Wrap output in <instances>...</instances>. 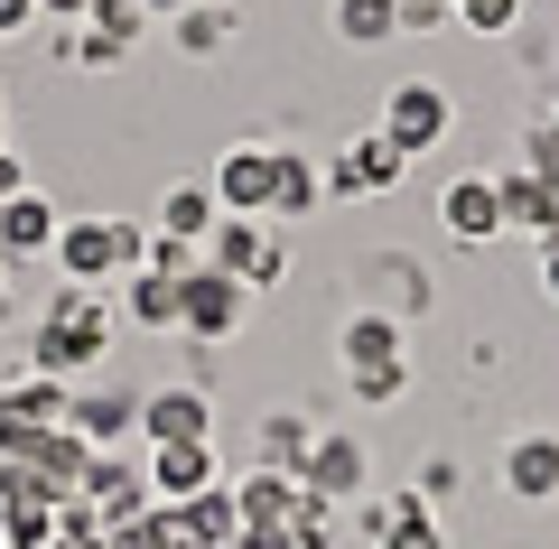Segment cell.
<instances>
[{
	"label": "cell",
	"mask_w": 559,
	"mask_h": 549,
	"mask_svg": "<svg viewBox=\"0 0 559 549\" xmlns=\"http://www.w3.org/2000/svg\"><path fill=\"white\" fill-rule=\"evenodd\" d=\"M503 234H532V242H559V177H532V168H503Z\"/></svg>",
	"instance_id": "cell-14"
},
{
	"label": "cell",
	"mask_w": 559,
	"mask_h": 549,
	"mask_svg": "<svg viewBox=\"0 0 559 549\" xmlns=\"http://www.w3.org/2000/svg\"><path fill=\"white\" fill-rule=\"evenodd\" d=\"M20 187H28V168H20V150H0V205L20 196Z\"/></svg>",
	"instance_id": "cell-35"
},
{
	"label": "cell",
	"mask_w": 559,
	"mask_h": 549,
	"mask_svg": "<svg viewBox=\"0 0 559 549\" xmlns=\"http://www.w3.org/2000/svg\"><path fill=\"white\" fill-rule=\"evenodd\" d=\"M140 475H150V503H187V493L215 485V438H197V447H150Z\"/></svg>",
	"instance_id": "cell-15"
},
{
	"label": "cell",
	"mask_w": 559,
	"mask_h": 549,
	"mask_svg": "<svg viewBox=\"0 0 559 549\" xmlns=\"http://www.w3.org/2000/svg\"><path fill=\"white\" fill-rule=\"evenodd\" d=\"M28 20H38V0H0V38H20Z\"/></svg>",
	"instance_id": "cell-34"
},
{
	"label": "cell",
	"mask_w": 559,
	"mask_h": 549,
	"mask_svg": "<svg viewBox=\"0 0 559 549\" xmlns=\"http://www.w3.org/2000/svg\"><path fill=\"white\" fill-rule=\"evenodd\" d=\"M75 28H94V38H112L121 57H131V47H140V28H150V10H140V0H94V10H84Z\"/></svg>",
	"instance_id": "cell-27"
},
{
	"label": "cell",
	"mask_w": 559,
	"mask_h": 549,
	"mask_svg": "<svg viewBox=\"0 0 559 549\" xmlns=\"http://www.w3.org/2000/svg\"><path fill=\"white\" fill-rule=\"evenodd\" d=\"M234 549H299V540H289V522H242Z\"/></svg>",
	"instance_id": "cell-33"
},
{
	"label": "cell",
	"mask_w": 559,
	"mask_h": 549,
	"mask_svg": "<svg viewBox=\"0 0 559 549\" xmlns=\"http://www.w3.org/2000/svg\"><path fill=\"white\" fill-rule=\"evenodd\" d=\"M168 549H187V540H168Z\"/></svg>",
	"instance_id": "cell-42"
},
{
	"label": "cell",
	"mask_w": 559,
	"mask_h": 549,
	"mask_svg": "<svg viewBox=\"0 0 559 549\" xmlns=\"http://www.w3.org/2000/svg\"><path fill=\"white\" fill-rule=\"evenodd\" d=\"M448 10H457V0H448Z\"/></svg>",
	"instance_id": "cell-43"
},
{
	"label": "cell",
	"mask_w": 559,
	"mask_h": 549,
	"mask_svg": "<svg viewBox=\"0 0 559 549\" xmlns=\"http://www.w3.org/2000/svg\"><path fill=\"white\" fill-rule=\"evenodd\" d=\"M205 271H224V279H242V289H271L280 271H289V252H280V234L261 215H215V234H205Z\"/></svg>",
	"instance_id": "cell-5"
},
{
	"label": "cell",
	"mask_w": 559,
	"mask_h": 549,
	"mask_svg": "<svg viewBox=\"0 0 559 549\" xmlns=\"http://www.w3.org/2000/svg\"><path fill=\"white\" fill-rule=\"evenodd\" d=\"M38 10H66V20H84V10H94V0H38Z\"/></svg>",
	"instance_id": "cell-38"
},
{
	"label": "cell",
	"mask_w": 559,
	"mask_h": 549,
	"mask_svg": "<svg viewBox=\"0 0 559 549\" xmlns=\"http://www.w3.org/2000/svg\"><path fill=\"white\" fill-rule=\"evenodd\" d=\"M373 540L382 549H448L439 540V522H429V493H382V503H373Z\"/></svg>",
	"instance_id": "cell-20"
},
{
	"label": "cell",
	"mask_w": 559,
	"mask_h": 549,
	"mask_svg": "<svg viewBox=\"0 0 559 549\" xmlns=\"http://www.w3.org/2000/svg\"><path fill=\"white\" fill-rule=\"evenodd\" d=\"M103 354H112V308H103V289H57L38 308V326H28V373H47V382L94 373Z\"/></svg>",
	"instance_id": "cell-1"
},
{
	"label": "cell",
	"mask_w": 559,
	"mask_h": 549,
	"mask_svg": "<svg viewBox=\"0 0 559 549\" xmlns=\"http://www.w3.org/2000/svg\"><path fill=\"white\" fill-rule=\"evenodd\" d=\"M168 540H178V512H168V503H140L131 522L103 530V549H168Z\"/></svg>",
	"instance_id": "cell-26"
},
{
	"label": "cell",
	"mask_w": 559,
	"mask_h": 549,
	"mask_svg": "<svg viewBox=\"0 0 559 549\" xmlns=\"http://www.w3.org/2000/svg\"><path fill=\"white\" fill-rule=\"evenodd\" d=\"M382 140H392L401 158H429L448 131H457V103H448V84L439 75H401L392 94H382V121H373Z\"/></svg>",
	"instance_id": "cell-4"
},
{
	"label": "cell",
	"mask_w": 559,
	"mask_h": 549,
	"mask_svg": "<svg viewBox=\"0 0 559 549\" xmlns=\"http://www.w3.org/2000/svg\"><path fill=\"white\" fill-rule=\"evenodd\" d=\"M439 224L457 242H503V187L495 177H448L439 187Z\"/></svg>",
	"instance_id": "cell-12"
},
{
	"label": "cell",
	"mask_w": 559,
	"mask_h": 549,
	"mask_svg": "<svg viewBox=\"0 0 559 549\" xmlns=\"http://www.w3.org/2000/svg\"><path fill=\"white\" fill-rule=\"evenodd\" d=\"M121 308H131V326H150V335H178V279H159V271H131Z\"/></svg>",
	"instance_id": "cell-24"
},
{
	"label": "cell",
	"mask_w": 559,
	"mask_h": 549,
	"mask_svg": "<svg viewBox=\"0 0 559 549\" xmlns=\"http://www.w3.org/2000/svg\"><path fill=\"white\" fill-rule=\"evenodd\" d=\"M57 205H47L38 196V187H20V196H10V205H0V261H10V271H20V261H47V252H57Z\"/></svg>",
	"instance_id": "cell-13"
},
{
	"label": "cell",
	"mask_w": 559,
	"mask_h": 549,
	"mask_svg": "<svg viewBox=\"0 0 559 549\" xmlns=\"http://www.w3.org/2000/svg\"><path fill=\"white\" fill-rule=\"evenodd\" d=\"M522 168H532V177H559V121H532V131H522Z\"/></svg>",
	"instance_id": "cell-31"
},
{
	"label": "cell",
	"mask_w": 559,
	"mask_h": 549,
	"mask_svg": "<svg viewBox=\"0 0 559 549\" xmlns=\"http://www.w3.org/2000/svg\"><path fill=\"white\" fill-rule=\"evenodd\" d=\"M271 168H280L271 140H234V150L215 158V177H205V187H215L224 215H261V224H271Z\"/></svg>",
	"instance_id": "cell-7"
},
{
	"label": "cell",
	"mask_w": 559,
	"mask_h": 549,
	"mask_svg": "<svg viewBox=\"0 0 559 549\" xmlns=\"http://www.w3.org/2000/svg\"><path fill=\"white\" fill-rule=\"evenodd\" d=\"M66 57H75V65H94V75H112V65H121V47H112V38H94V28H75V38H66Z\"/></svg>",
	"instance_id": "cell-32"
},
{
	"label": "cell",
	"mask_w": 559,
	"mask_h": 549,
	"mask_svg": "<svg viewBox=\"0 0 559 549\" xmlns=\"http://www.w3.org/2000/svg\"><path fill=\"white\" fill-rule=\"evenodd\" d=\"M299 485L308 493H326V503H336V493H364V447L355 438H308V456H299Z\"/></svg>",
	"instance_id": "cell-18"
},
{
	"label": "cell",
	"mask_w": 559,
	"mask_h": 549,
	"mask_svg": "<svg viewBox=\"0 0 559 549\" xmlns=\"http://www.w3.org/2000/svg\"><path fill=\"white\" fill-rule=\"evenodd\" d=\"M289 540H299V549H326V540H336V503L299 485V503H289Z\"/></svg>",
	"instance_id": "cell-28"
},
{
	"label": "cell",
	"mask_w": 559,
	"mask_h": 549,
	"mask_svg": "<svg viewBox=\"0 0 559 549\" xmlns=\"http://www.w3.org/2000/svg\"><path fill=\"white\" fill-rule=\"evenodd\" d=\"M336 363H345V392L364 401V410H382V401L411 392V354H401V317L392 308H355L336 326Z\"/></svg>",
	"instance_id": "cell-2"
},
{
	"label": "cell",
	"mask_w": 559,
	"mask_h": 549,
	"mask_svg": "<svg viewBox=\"0 0 559 549\" xmlns=\"http://www.w3.org/2000/svg\"><path fill=\"white\" fill-rule=\"evenodd\" d=\"M215 215H224V205H215V187H168V196H159V224H150V234H178V242H197V252H205Z\"/></svg>",
	"instance_id": "cell-21"
},
{
	"label": "cell",
	"mask_w": 559,
	"mask_h": 549,
	"mask_svg": "<svg viewBox=\"0 0 559 549\" xmlns=\"http://www.w3.org/2000/svg\"><path fill=\"white\" fill-rule=\"evenodd\" d=\"M392 10H401V0H336V38H345V47H382V38H401Z\"/></svg>",
	"instance_id": "cell-25"
},
{
	"label": "cell",
	"mask_w": 559,
	"mask_h": 549,
	"mask_svg": "<svg viewBox=\"0 0 559 549\" xmlns=\"http://www.w3.org/2000/svg\"><path fill=\"white\" fill-rule=\"evenodd\" d=\"M66 392H75V382H47V373H10L0 382V456L20 447L28 429H66Z\"/></svg>",
	"instance_id": "cell-9"
},
{
	"label": "cell",
	"mask_w": 559,
	"mask_h": 549,
	"mask_svg": "<svg viewBox=\"0 0 559 549\" xmlns=\"http://www.w3.org/2000/svg\"><path fill=\"white\" fill-rule=\"evenodd\" d=\"M66 429L84 438V447H121V438L140 429V392H112V382H94V392H66Z\"/></svg>",
	"instance_id": "cell-11"
},
{
	"label": "cell",
	"mask_w": 559,
	"mask_h": 549,
	"mask_svg": "<svg viewBox=\"0 0 559 549\" xmlns=\"http://www.w3.org/2000/svg\"><path fill=\"white\" fill-rule=\"evenodd\" d=\"M234 503H242V522H289V503H299V475L289 466H252L234 485Z\"/></svg>",
	"instance_id": "cell-23"
},
{
	"label": "cell",
	"mask_w": 559,
	"mask_h": 549,
	"mask_svg": "<svg viewBox=\"0 0 559 549\" xmlns=\"http://www.w3.org/2000/svg\"><path fill=\"white\" fill-rule=\"evenodd\" d=\"M140 10H150V20H178V10H187V0H140Z\"/></svg>",
	"instance_id": "cell-37"
},
{
	"label": "cell",
	"mask_w": 559,
	"mask_h": 549,
	"mask_svg": "<svg viewBox=\"0 0 559 549\" xmlns=\"http://www.w3.org/2000/svg\"><path fill=\"white\" fill-rule=\"evenodd\" d=\"M401 168H411V158L382 131H364V140H345V150L326 158V196H382V187H401Z\"/></svg>",
	"instance_id": "cell-10"
},
{
	"label": "cell",
	"mask_w": 559,
	"mask_h": 549,
	"mask_svg": "<svg viewBox=\"0 0 559 549\" xmlns=\"http://www.w3.org/2000/svg\"><path fill=\"white\" fill-rule=\"evenodd\" d=\"M457 28H476V38H513L522 0H457Z\"/></svg>",
	"instance_id": "cell-29"
},
{
	"label": "cell",
	"mask_w": 559,
	"mask_h": 549,
	"mask_svg": "<svg viewBox=\"0 0 559 549\" xmlns=\"http://www.w3.org/2000/svg\"><path fill=\"white\" fill-rule=\"evenodd\" d=\"M234 28H242V10H224V0H187L178 20H168V38H178L187 57H215V47L234 38Z\"/></svg>",
	"instance_id": "cell-22"
},
{
	"label": "cell",
	"mask_w": 559,
	"mask_h": 549,
	"mask_svg": "<svg viewBox=\"0 0 559 549\" xmlns=\"http://www.w3.org/2000/svg\"><path fill=\"white\" fill-rule=\"evenodd\" d=\"M242 317H252V289L242 279L205 271V261L178 279V335L187 345H224V335H242Z\"/></svg>",
	"instance_id": "cell-6"
},
{
	"label": "cell",
	"mask_w": 559,
	"mask_h": 549,
	"mask_svg": "<svg viewBox=\"0 0 559 549\" xmlns=\"http://www.w3.org/2000/svg\"><path fill=\"white\" fill-rule=\"evenodd\" d=\"M540 298L559 308V242H540Z\"/></svg>",
	"instance_id": "cell-36"
},
{
	"label": "cell",
	"mask_w": 559,
	"mask_h": 549,
	"mask_svg": "<svg viewBox=\"0 0 559 549\" xmlns=\"http://www.w3.org/2000/svg\"><path fill=\"white\" fill-rule=\"evenodd\" d=\"M140 252H150V224L84 215V224H57V252H47V261L66 271V289H103V279H131Z\"/></svg>",
	"instance_id": "cell-3"
},
{
	"label": "cell",
	"mask_w": 559,
	"mask_h": 549,
	"mask_svg": "<svg viewBox=\"0 0 559 549\" xmlns=\"http://www.w3.org/2000/svg\"><path fill=\"white\" fill-rule=\"evenodd\" d=\"M140 438H150V447H197V438H215V401H205L197 382L140 392Z\"/></svg>",
	"instance_id": "cell-8"
},
{
	"label": "cell",
	"mask_w": 559,
	"mask_h": 549,
	"mask_svg": "<svg viewBox=\"0 0 559 549\" xmlns=\"http://www.w3.org/2000/svg\"><path fill=\"white\" fill-rule=\"evenodd\" d=\"M503 493H513V503H559V438L550 429H532V438L503 447Z\"/></svg>",
	"instance_id": "cell-16"
},
{
	"label": "cell",
	"mask_w": 559,
	"mask_h": 549,
	"mask_svg": "<svg viewBox=\"0 0 559 549\" xmlns=\"http://www.w3.org/2000/svg\"><path fill=\"white\" fill-rule=\"evenodd\" d=\"M168 512H178V540H187V549H234V540H242L234 485H205V493H187V503H168Z\"/></svg>",
	"instance_id": "cell-17"
},
{
	"label": "cell",
	"mask_w": 559,
	"mask_h": 549,
	"mask_svg": "<svg viewBox=\"0 0 559 549\" xmlns=\"http://www.w3.org/2000/svg\"><path fill=\"white\" fill-rule=\"evenodd\" d=\"M550 121H559V103H550Z\"/></svg>",
	"instance_id": "cell-41"
},
{
	"label": "cell",
	"mask_w": 559,
	"mask_h": 549,
	"mask_svg": "<svg viewBox=\"0 0 559 549\" xmlns=\"http://www.w3.org/2000/svg\"><path fill=\"white\" fill-rule=\"evenodd\" d=\"M392 20H401V38H439V28H457V10L448 0H401Z\"/></svg>",
	"instance_id": "cell-30"
},
{
	"label": "cell",
	"mask_w": 559,
	"mask_h": 549,
	"mask_svg": "<svg viewBox=\"0 0 559 549\" xmlns=\"http://www.w3.org/2000/svg\"><path fill=\"white\" fill-rule=\"evenodd\" d=\"M326 205V168L308 150H280V168H271V224H299V215H318Z\"/></svg>",
	"instance_id": "cell-19"
},
{
	"label": "cell",
	"mask_w": 559,
	"mask_h": 549,
	"mask_svg": "<svg viewBox=\"0 0 559 549\" xmlns=\"http://www.w3.org/2000/svg\"><path fill=\"white\" fill-rule=\"evenodd\" d=\"M0 549H10V530H0Z\"/></svg>",
	"instance_id": "cell-40"
},
{
	"label": "cell",
	"mask_w": 559,
	"mask_h": 549,
	"mask_svg": "<svg viewBox=\"0 0 559 549\" xmlns=\"http://www.w3.org/2000/svg\"><path fill=\"white\" fill-rule=\"evenodd\" d=\"M0 298H10V261H0Z\"/></svg>",
	"instance_id": "cell-39"
}]
</instances>
